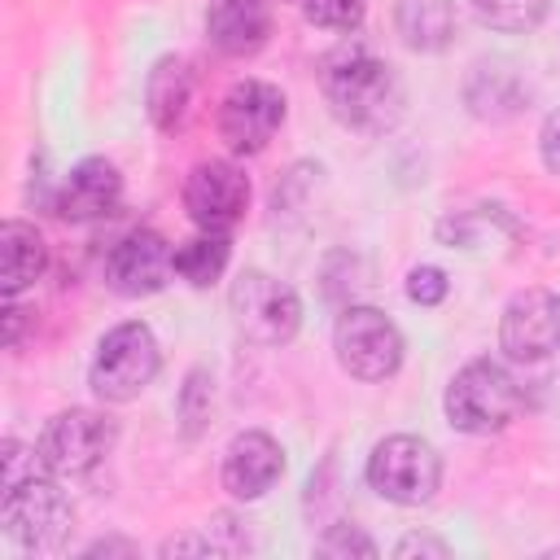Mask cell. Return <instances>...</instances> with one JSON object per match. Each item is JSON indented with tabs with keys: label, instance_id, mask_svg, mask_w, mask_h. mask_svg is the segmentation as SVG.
Here are the masks:
<instances>
[{
	"label": "cell",
	"instance_id": "obj_1",
	"mask_svg": "<svg viewBox=\"0 0 560 560\" xmlns=\"http://www.w3.org/2000/svg\"><path fill=\"white\" fill-rule=\"evenodd\" d=\"M319 88L337 122L363 136H381L402 118L407 92L389 61L368 52L363 44H341L319 66Z\"/></svg>",
	"mask_w": 560,
	"mask_h": 560
},
{
	"label": "cell",
	"instance_id": "obj_2",
	"mask_svg": "<svg viewBox=\"0 0 560 560\" xmlns=\"http://www.w3.org/2000/svg\"><path fill=\"white\" fill-rule=\"evenodd\" d=\"M516 407H521V385L494 359L464 363L451 376L446 394H442V411H446L451 429L472 433V438H486V433L508 429L512 416H516Z\"/></svg>",
	"mask_w": 560,
	"mask_h": 560
},
{
	"label": "cell",
	"instance_id": "obj_3",
	"mask_svg": "<svg viewBox=\"0 0 560 560\" xmlns=\"http://www.w3.org/2000/svg\"><path fill=\"white\" fill-rule=\"evenodd\" d=\"M158 372H162V346H158L153 328L140 319H127V324H114L96 341L88 385L105 402H131L153 385Z\"/></svg>",
	"mask_w": 560,
	"mask_h": 560
},
{
	"label": "cell",
	"instance_id": "obj_4",
	"mask_svg": "<svg viewBox=\"0 0 560 560\" xmlns=\"http://www.w3.org/2000/svg\"><path fill=\"white\" fill-rule=\"evenodd\" d=\"M232 324L254 346H289L302 328V298L293 284L276 280L271 271H241L228 289Z\"/></svg>",
	"mask_w": 560,
	"mask_h": 560
},
{
	"label": "cell",
	"instance_id": "obj_5",
	"mask_svg": "<svg viewBox=\"0 0 560 560\" xmlns=\"http://www.w3.org/2000/svg\"><path fill=\"white\" fill-rule=\"evenodd\" d=\"M363 477L385 503L420 508L442 486V455L416 433H389L372 446V455L363 464Z\"/></svg>",
	"mask_w": 560,
	"mask_h": 560
},
{
	"label": "cell",
	"instance_id": "obj_6",
	"mask_svg": "<svg viewBox=\"0 0 560 560\" xmlns=\"http://www.w3.org/2000/svg\"><path fill=\"white\" fill-rule=\"evenodd\" d=\"M61 477H52L48 468L9 481L4 499H0V525L4 534L26 547V551H57L61 538L70 534V499L57 486Z\"/></svg>",
	"mask_w": 560,
	"mask_h": 560
},
{
	"label": "cell",
	"instance_id": "obj_7",
	"mask_svg": "<svg viewBox=\"0 0 560 560\" xmlns=\"http://www.w3.org/2000/svg\"><path fill=\"white\" fill-rule=\"evenodd\" d=\"M332 350L341 372L354 381H385L402 368V332L398 324L376 306H346L332 324Z\"/></svg>",
	"mask_w": 560,
	"mask_h": 560
},
{
	"label": "cell",
	"instance_id": "obj_8",
	"mask_svg": "<svg viewBox=\"0 0 560 560\" xmlns=\"http://www.w3.org/2000/svg\"><path fill=\"white\" fill-rule=\"evenodd\" d=\"M109 446H114V420L101 416V411H92V407L57 411V416L44 424L39 442H35L44 468H48L52 477H61V481L92 472V468L109 455Z\"/></svg>",
	"mask_w": 560,
	"mask_h": 560
},
{
	"label": "cell",
	"instance_id": "obj_9",
	"mask_svg": "<svg viewBox=\"0 0 560 560\" xmlns=\"http://www.w3.org/2000/svg\"><path fill=\"white\" fill-rule=\"evenodd\" d=\"M280 122H284V92L267 79L232 83L219 101V114H214L219 140L241 158L262 153L271 144V136L280 131Z\"/></svg>",
	"mask_w": 560,
	"mask_h": 560
},
{
	"label": "cell",
	"instance_id": "obj_10",
	"mask_svg": "<svg viewBox=\"0 0 560 560\" xmlns=\"http://www.w3.org/2000/svg\"><path fill=\"white\" fill-rule=\"evenodd\" d=\"M184 210L201 232H232L249 210V179L228 158H206L184 179Z\"/></svg>",
	"mask_w": 560,
	"mask_h": 560
},
{
	"label": "cell",
	"instance_id": "obj_11",
	"mask_svg": "<svg viewBox=\"0 0 560 560\" xmlns=\"http://www.w3.org/2000/svg\"><path fill=\"white\" fill-rule=\"evenodd\" d=\"M499 350L512 363H542L560 350V293L521 289L499 315Z\"/></svg>",
	"mask_w": 560,
	"mask_h": 560
},
{
	"label": "cell",
	"instance_id": "obj_12",
	"mask_svg": "<svg viewBox=\"0 0 560 560\" xmlns=\"http://www.w3.org/2000/svg\"><path fill=\"white\" fill-rule=\"evenodd\" d=\"M175 276V249L162 232L136 228L105 254V284L122 298H153Z\"/></svg>",
	"mask_w": 560,
	"mask_h": 560
},
{
	"label": "cell",
	"instance_id": "obj_13",
	"mask_svg": "<svg viewBox=\"0 0 560 560\" xmlns=\"http://www.w3.org/2000/svg\"><path fill=\"white\" fill-rule=\"evenodd\" d=\"M280 472H284V446L271 433H262V429L236 433L228 442V451H223V464H219L223 490L232 499H241V503L262 499L280 481Z\"/></svg>",
	"mask_w": 560,
	"mask_h": 560
},
{
	"label": "cell",
	"instance_id": "obj_14",
	"mask_svg": "<svg viewBox=\"0 0 560 560\" xmlns=\"http://www.w3.org/2000/svg\"><path fill=\"white\" fill-rule=\"evenodd\" d=\"M118 201H122V175H118V166L105 162V158H83L61 179V188L52 197V210L66 223H96V219L114 214Z\"/></svg>",
	"mask_w": 560,
	"mask_h": 560
},
{
	"label": "cell",
	"instance_id": "obj_15",
	"mask_svg": "<svg viewBox=\"0 0 560 560\" xmlns=\"http://www.w3.org/2000/svg\"><path fill=\"white\" fill-rule=\"evenodd\" d=\"M271 9L267 0H210L206 4V35L223 57H249L267 44Z\"/></svg>",
	"mask_w": 560,
	"mask_h": 560
},
{
	"label": "cell",
	"instance_id": "obj_16",
	"mask_svg": "<svg viewBox=\"0 0 560 560\" xmlns=\"http://www.w3.org/2000/svg\"><path fill=\"white\" fill-rule=\"evenodd\" d=\"M44 271H48L44 232L35 223H26V219H9L0 228V289H4V298L26 293Z\"/></svg>",
	"mask_w": 560,
	"mask_h": 560
},
{
	"label": "cell",
	"instance_id": "obj_17",
	"mask_svg": "<svg viewBox=\"0 0 560 560\" xmlns=\"http://www.w3.org/2000/svg\"><path fill=\"white\" fill-rule=\"evenodd\" d=\"M192 105V70L184 57H158L144 79V109L158 131H179Z\"/></svg>",
	"mask_w": 560,
	"mask_h": 560
},
{
	"label": "cell",
	"instance_id": "obj_18",
	"mask_svg": "<svg viewBox=\"0 0 560 560\" xmlns=\"http://www.w3.org/2000/svg\"><path fill=\"white\" fill-rule=\"evenodd\" d=\"M394 31L411 52H442L455 39V4L451 0H398Z\"/></svg>",
	"mask_w": 560,
	"mask_h": 560
},
{
	"label": "cell",
	"instance_id": "obj_19",
	"mask_svg": "<svg viewBox=\"0 0 560 560\" xmlns=\"http://www.w3.org/2000/svg\"><path fill=\"white\" fill-rule=\"evenodd\" d=\"M464 96H468V109L477 118H490V122L512 118L525 105V92H521V83H516V74L508 66H477L468 74Z\"/></svg>",
	"mask_w": 560,
	"mask_h": 560
},
{
	"label": "cell",
	"instance_id": "obj_20",
	"mask_svg": "<svg viewBox=\"0 0 560 560\" xmlns=\"http://www.w3.org/2000/svg\"><path fill=\"white\" fill-rule=\"evenodd\" d=\"M228 258H232L228 232H201L175 249V276L188 280L192 289H210L228 271Z\"/></svg>",
	"mask_w": 560,
	"mask_h": 560
},
{
	"label": "cell",
	"instance_id": "obj_21",
	"mask_svg": "<svg viewBox=\"0 0 560 560\" xmlns=\"http://www.w3.org/2000/svg\"><path fill=\"white\" fill-rule=\"evenodd\" d=\"M494 228H508L516 232V223L508 219L503 206H472V210H455L438 223V241H446L451 249H472V245H486L494 236Z\"/></svg>",
	"mask_w": 560,
	"mask_h": 560
},
{
	"label": "cell",
	"instance_id": "obj_22",
	"mask_svg": "<svg viewBox=\"0 0 560 560\" xmlns=\"http://www.w3.org/2000/svg\"><path fill=\"white\" fill-rule=\"evenodd\" d=\"M551 0H472V18L499 35H525L547 18Z\"/></svg>",
	"mask_w": 560,
	"mask_h": 560
},
{
	"label": "cell",
	"instance_id": "obj_23",
	"mask_svg": "<svg viewBox=\"0 0 560 560\" xmlns=\"http://www.w3.org/2000/svg\"><path fill=\"white\" fill-rule=\"evenodd\" d=\"M302 13L311 26H324V31H359L368 0H302Z\"/></svg>",
	"mask_w": 560,
	"mask_h": 560
},
{
	"label": "cell",
	"instance_id": "obj_24",
	"mask_svg": "<svg viewBox=\"0 0 560 560\" xmlns=\"http://www.w3.org/2000/svg\"><path fill=\"white\" fill-rule=\"evenodd\" d=\"M179 420H184V438H197L201 424L210 420V372L192 368L184 389H179Z\"/></svg>",
	"mask_w": 560,
	"mask_h": 560
},
{
	"label": "cell",
	"instance_id": "obj_25",
	"mask_svg": "<svg viewBox=\"0 0 560 560\" xmlns=\"http://www.w3.org/2000/svg\"><path fill=\"white\" fill-rule=\"evenodd\" d=\"M315 551H319V556H376V542H372L359 525L337 521V525H328V529L315 538Z\"/></svg>",
	"mask_w": 560,
	"mask_h": 560
},
{
	"label": "cell",
	"instance_id": "obj_26",
	"mask_svg": "<svg viewBox=\"0 0 560 560\" xmlns=\"http://www.w3.org/2000/svg\"><path fill=\"white\" fill-rule=\"evenodd\" d=\"M446 293H451V280H446L442 267L420 262V267L407 271V298H411V302H420V306H438Z\"/></svg>",
	"mask_w": 560,
	"mask_h": 560
},
{
	"label": "cell",
	"instance_id": "obj_27",
	"mask_svg": "<svg viewBox=\"0 0 560 560\" xmlns=\"http://www.w3.org/2000/svg\"><path fill=\"white\" fill-rule=\"evenodd\" d=\"M538 158L551 175H560V109L542 118V131H538Z\"/></svg>",
	"mask_w": 560,
	"mask_h": 560
},
{
	"label": "cell",
	"instance_id": "obj_28",
	"mask_svg": "<svg viewBox=\"0 0 560 560\" xmlns=\"http://www.w3.org/2000/svg\"><path fill=\"white\" fill-rule=\"evenodd\" d=\"M394 556H451V547L442 542V538H429V534H407L398 547H394Z\"/></svg>",
	"mask_w": 560,
	"mask_h": 560
},
{
	"label": "cell",
	"instance_id": "obj_29",
	"mask_svg": "<svg viewBox=\"0 0 560 560\" xmlns=\"http://www.w3.org/2000/svg\"><path fill=\"white\" fill-rule=\"evenodd\" d=\"M184 551H192V556H206V551H210V556H214V551H219V542H210V538H188V534H184V538H166V542H162V556H184Z\"/></svg>",
	"mask_w": 560,
	"mask_h": 560
},
{
	"label": "cell",
	"instance_id": "obj_30",
	"mask_svg": "<svg viewBox=\"0 0 560 560\" xmlns=\"http://www.w3.org/2000/svg\"><path fill=\"white\" fill-rule=\"evenodd\" d=\"M118 551L136 556V547H131L127 538H96L92 547H83V560H92V556H118Z\"/></svg>",
	"mask_w": 560,
	"mask_h": 560
}]
</instances>
